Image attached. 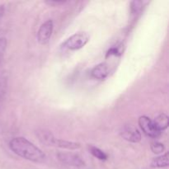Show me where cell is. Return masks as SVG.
<instances>
[{"label":"cell","instance_id":"5","mask_svg":"<svg viewBox=\"0 0 169 169\" xmlns=\"http://www.w3.org/2000/svg\"><path fill=\"white\" fill-rule=\"evenodd\" d=\"M54 28V23L52 20H48L41 26L37 32V39L41 45H46L50 41Z\"/></svg>","mask_w":169,"mask_h":169},{"label":"cell","instance_id":"11","mask_svg":"<svg viewBox=\"0 0 169 169\" xmlns=\"http://www.w3.org/2000/svg\"><path fill=\"white\" fill-rule=\"evenodd\" d=\"M168 153H166L163 155L158 156L154 158L151 162L152 168H166L168 166Z\"/></svg>","mask_w":169,"mask_h":169},{"label":"cell","instance_id":"17","mask_svg":"<svg viewBox=\"0 0 169 169\" xmlns=\"http://www.w3.org/2000/svg\"><path fill=\"white\" fill-rule=\"evenodd\" d=\"M120 54H121V53H120V51L118 47H112V48H111V49L107 51L106 57L107 58V57L111 56V55H120Z\"/></svg>","mask_w":169,"mask_h":169},{"label":"cell","instance_id":"6","mask_svg":"<svg viewBox=\"0 0 169 169\" xmlns=\"http://www.w3.org/2000/svg\"><path fill=\"white\" fill-rule=\"evenodd\" d=\"M120 136L124 139L132 143H139L141 140V134L134 126L131 125H125L120 130Z\"/></svg>","mask_w":169,"mask_h":169},{"label":"cell","instance_id":"18","mask_svg":"<svg viewBox=\"0 0 169 169\" xmlns=\"http://www.w3.org/2000/svg\"><path fill=\"white\" fill-rule=\"evenodd\" d=\"M47 4L49 5H60V4H64L66 2H64V1H61V2H60V1H46V2Z\"/></svg>","mask_w":169,"mask_h":169},{"label":"cell","instance_id":"19","mask_svg":"<svg viewBox=\"0 0 169 169\" xmlns=\"http://www.w3.org/2000/svg\"><path fill=\"white\" fill-rule=\"evenodd\" d=\"M5 13V6L4 5H0V21L3 18Z\"/></svg>","mask_w":169,"mask_h":169},{"label":"cell","instance_id":"1","mask_svg":"<svg viewBox=\"0 0 169 169\" xmlns=\"http://www.w3.org/2000/svg\"><path fill=\"white\" fill-rule=\"evenodd\" d=\"M9 148L15 154L34 163H43L46 158L44 152L24 137L13 138Z\"/></svg>","mask_w":169,"mask_h":169},{"label":"cell","instance_id":"15","mask_svg":"<svg viewBox=\"0 0 169 169\" xmlns=\"http://www.w3.org/2000/svg\"><path fill=\"white\" fill-rule=\"evenodd\" d=\"M151 150L156 154H158L164 151V145L159 142H154L151 144Z\"/></svg>","mask_w":169,"mask_h":169},{"label":"cell","instance_id":"2","mask_svg":"<svg viewBox=\"0 0 169 169\" xmlns=\"http://www.w3.org/2000/svg\"><path fill=\"white\" fill-rule=\"evenodd\" d=\"M89 35L86 32H78L69 37L64 41V47L71 50H79L87 44L89 41Z\"/></svg>","mask_w":169,"mask_h":169},{"label":"cell","instance_id":"3","mask_svg":"<svg viewBox=\"0 0 169 169\" xmlns=\"http://www.w3.org/2000/svg\"><path fill=\"white\" fill-rule=\"evenodd\" d=\"M57 158L61 163L69 166H72L75 168H82L85 166V163L82 159V158L76 154L61 152L57 154Z\"/></svg>","mask_w":169,"mask_h":169},{"label":"cell","instance_id":"12","mask_svg":"<svg viewBox=\"0 0 169 169\" xmlns=\"http://www.w3.org/2000/svg\"><path fill=\"white\" fill-rule=\"evenodd\" d=\"M55 146L60 147L62 149H70V150H74V149H78L81 147V144L79 143L76 142H70L64 139H57L55 142Z\"/></svg>","mask_w":169,"mask_h":169},{"label":"cell","instance_id":"9","mask_svg":"<svg viewBox=\"0 0 169 169\" xmlns=\"http://www.w3.org/2000/svg\"><path fill=\"white\" fill-rule=\"evenodd\" d=\"M153 121H154V124L155 125L156 128L159 131L167 129L168 126V116L165 113L159 114L157 117H155L154 120H153Z\"/></svg>","mask_w":169,"mask_h":169},{"label":"cell","instance_id":"10","mask_svg":"<svg viewBox=\"0 0 169 169\" xmlns=\"http://www.w3.org/2000/svg\"><path fill=\"white\" fill-rule=\"evenodd\" d=\"M8 90V76L6 73L0 75V107L2 106Z\"/></svg>","mask_w":169,"mask_h":169},{"label":"cell","instance_id":"16","mask_svg":"<svg viewBox=\"0 0 169 169\" xmlns=\"http://www.w3.org/2000/svg\"><path fill=\"white\" fill-rule=\"evenodd\" d=\"M6 48H7V40L4 37H2V38H0V64L4 59Z\"/></svg>","mask_w":169,"mask_h":169},{"label":"cell","instance_id":"13","mask_svg":"<svg viewBox=\"0 0 169 169\" xmlns=\"http://www.w3.org/2000/svg\"><path fill=\"white\" fill-rule=\"evenodd\" d=\"M88 150L90 152V154H92L95 158H98L99 160H106L107 158V155L103 151L93 145H88Z\"/></svg>","mask_w":169,"mask_h":169},{"label":"cell","instance_id":"14","mask_svg":"<svg viewBox=\"0 0 169 169\" xmlns=\"http://www.w3.org/2000/svg\"><path fill=\"white\" fill-rule=\"evenodd\" d=\"M143 5H144V3L142 1H133V2H131V4H130L131 13L133 15H136V14L139 13L141 11Z\"/></svg>","mask_w":169,"mask_h":169},{"label":"cell","instance_id":"4","mask_svg":"<svg viewBox=\"0 0 169 169\" xmlns=\"http://www.w3.org/2000/svg\"><path fill=\"white\" fill-rule=\"evenodd\" d=\"M139 125L143 130V132L149 137L156 138L160 134V131L156 128L154 121L149 119L148 116L145 115L140 116L139 119Z\"/></svg>","mask_w":169,"mask_h":169},{"label":"cell","instance_id":"8","mask_svg":"<svg viewBox=\"0 0 169 169\" xmlns=\"http://www.w3.org/2000/svg\"><path fill=\"white\" fill-rule=\"evenodd\" d=\"M108 73H109V69L106 63H101L97 64L91 71L92 77L99 80H104L108 76Z\"/></svg>","mask_w":169,"mask_h":169},{"label":"cell","instance_id":"7","mask_svg":"<svg viewBox=\"0 0 169 169\" xmlns=\"http://www.w3.org/2000/svg\"><path fill=\"white\" fill-rule=\"evenodd\" d=\"M36 134L39 141L42 144L46 146H55V142L57 139L50 130L46 129H38L36 131Z\"/></svg>","mask_w":169,"mask_h":169}]
</instances>
